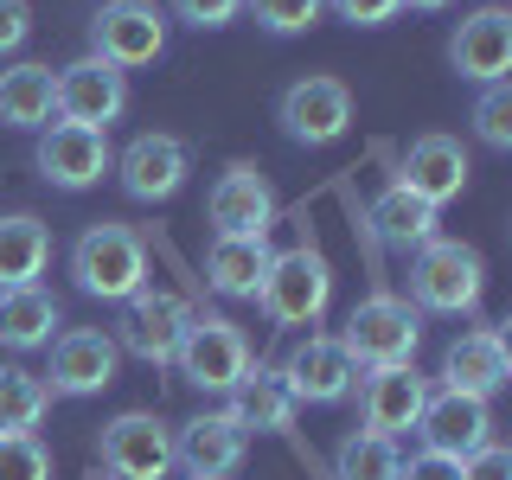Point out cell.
<instances>
[{"label":"cell","instance_id":"obj_1","mask_svg":"<svg viewBox=\"0 0 512 480\" xmlns=\"http://www.w3.org/2000/svg\"><path fill=\"white\" fill-rule=\"evenodd\" d=\"M71 276L90 301H122L148 288V244H141L135 224H90L84 237L71 244Z\"/></svg>","mask_w":512,"mask_h":480},{"label":"cell","instance_id":"obj_2","mask_svg":"<svg viewBox=\"0 0 512 480\" xmlns=\"http://www.w3.org/2000/svg\"><path fill=\"white\" fill-rule=\"evenodd\" d=\"M346 346V359L359 372H378V365H416V346H423V308H410L404 295L378 288L359 308L346 314V333H333Z\"/></svg>","mask_w":512,"mask_h":480},{"label":"cell","instance_id":"obj_3","mask_svg":"<svg viewBox=\"0 0 512 480\" xmlns=\"http://www.w3.org/2000/svg\"><path fill=\"white\" fill-rule=\"evenodd\" d=\"M327 301H333V269H327V256H320L314 237H301V244L269 256L256 308L276 320V327H314V320L327 314Z\"/></svg>","mask_w":512,"mask_h":480},{"label":"cell","instance_id":"obj_4","mask_svg":"<svg viewBox=\"0 0 512 480\" xmlns=\"http://www.w3.org/2000/svg\"><path fill=\"white\" fill-rule=\"evenodd\" d=\"M480 288H487V263H480L474 244L429 237V244L410 256V308H429V314H474V308H480Z\"/></svg>","mask_w":512,"mask_h":480},{"label":"cell","instance_id":"obj_5","mask_svg":"<svg viewBox=\"0 0 512 480\" xmlns=\"http://www.w3.org/2000/svg\"><path fill=\"white\" fill-rule=\"evenodd\" d=\"M173 365H180V378L192 391L231 397L237 378H244L256 359H250V340H244V327H237L231 314H192L180 346H173Z\"/></svg>","mask_w":512,"mask_h":480},{"label":"cell","instance_id":"obj_6","mask_svg":"<svg viewBox=\"0 0 512 480\" xmlns=\"http://www.w3.org/2000/svg\"><path fill=\"white\" fill-rule=\"evenodd\" d=\"M122 109H128V77L116 64H103L96 52H84V58H71V64L52 71V122L109 135V122H122Z\"/></svg>","mask_w":512,"mask_h":480},{"label":"cell","instance_id":"obj_7","mask_svg":"<svg viewBox=\"0 0 512 480\" xmlns=\"http://www.w3.org/2000/svg\"><path fill=\"white\" fill-rule=\"evenodd\" d=\"M90 52L116 64L122 77L154 64L167 52V7H154V0H103L90 13Z\"/></svg>","mask_w":512,"mask_h":480},{"label":"cell","instance_id":"obj_8","mask_svg":"<svg viewBox=\"0 0 512 480\" xmlns=\"http://www.w3.org/2000/svg\"><path fill=\"white\" fill-rule=\"evenodd\" d=\"M96 461L109 480H167L173 474V423L154 410H122L96 436Z\"/></svg>","mask_w":512,"mask_h":480},{"label":"cell","instance_id":"obj_9","mask_svg":"<svg viewBox=\"0 0 512 480\" xmlns=\"http://www.w3.org/2000/svg\"><path fill=\"white\" fill-rule=\"evenodd\" d=\"M276 122L295 148H333V141L352 128V90L340 77L314 71V77H295L276 103Z\"/></svg>","mask_w":512,"mask_h":480},{"label":"cell","instance_id":"obj_10","mask_svg":"<svg viewBox=\"0 0 512 480\" xmlns=\"http://www.w3.org/2000/svg\"><path fill=\"white\" fill-rule=\"evenodd\" d=\"M186 320L192 308L180 295H167V288H141V295H128L122 301V314H116V352H128V359H141V365H173V346H180V333H186Z\"/></svg>","mask_w":512,"mask_h":480},{"label":"cell","instance_id":"obj_11","mask_svg":"<svg viewBox=\"0 0 512 480\" xmlns=\"http://www.w3.org/2000/svg\"><path fill=\"white\" fill-rule=\"evenodd\" d=\"M282 391L301 404H346L352 384H359V365L346 359V346L333 340V333H308L301 346H288V359L276 365Z\"/></svg>","mask_w":512,"mask_h":480},{"label":"cell","instance_id":"obj_12","mask_svg":"<svg viewBox=\"0 0 512 480\" xmlns=\"http://www.w3.org/2000/svg\"><path fill=\"white\" fill-rule=\"evenodd\" d=\"M32 167H39V180L58 186V192H90V186H103V173L116 167V154H109V135H96V128L52 122V128H39Z\"/></svg>","mask_w":512,"mask_h":480},{"label":"cell","instance_id":"obj_13","mask_svg":"<svg viewBox=\"0 0 512 480\" xmlns=\"http://www.w3.org/2000/svg\"><path fill=\"white\" fill-rule=\"evenodd\" d=\"M250 455V429H237L231 410H199L192 423L173 429V468L186 480H231Z\"/></svg>","mask_w":512,"mask_h":480},{"label":"cell","instance_id":"obj_14","mask_svg":"<svg viewBox=\"0 0 512 480\" xmlns=\"http://www.w3.org/2000/svg\"><path fill=\"white\" fill-rule=\"evenodd\" d=\"M205 218H212L218 237H269V224H276V186L263 180L256 160H231L218 173L212 199H205Z\"/></svg>","mask_w":512,"mask_h":480},{"label":"cell","instance_id":"obj_15","mask_svg":"<svg viewBox=\"0 0 512 480\" xmlns=\"http://www.w3.org/2000/svg\"><path fill=\"white\" fill-rule=\"evenodd\" d=\"M122 352L103 327H64L52 340V372H45V391L52 397H96L116 384Z\"/></svg>","mask_w":512,"mask_h":480},{"label":"cell","instance_id":"obj_16","mask_svg":"<svg viewBox=\"0 0 512 480\" xmlns=\"http://www.w3.org/2000/svg\"><path fill=\"white\" fill-rule=\"evenodd\" d=\"M192 173V148L180 135H135L116 154V180L135 205H167Z\"/></svg>","mask_w":512,"mask_h":480},{"label":"cell","instance_id":"obj_17","mask_svg":"<svg viewBox=\"0 0 512 480\" xmlns=\"http://www.w3.org/2000/svg\"><path fill=\"white\" fill-rule=\"evenodd\" d=\"M416 436H423V455H442V461H468L480 442H493V410H487V397L429 391L423 416H416Z\"/></svg>","mask_w":512,"mask_h":480},{"label":"cell","instance_id":"obj_18","mask_svg":"<svg viewBox=\"0 0 512 480\" xmlns=\"http://www.w3.org/2000/svg\"><path fill=\"white\" fill-rule=\"evenodd\" d=\"M359 423L372 429V436H404V429H416V416H423L429 404V378L416 372V365H378V372H365L359 384Z\"/></svg>","mask_w":512,"mask_h":480},{"label":"cell","instance_id":"obj_19","mask_svg":"<svg viewBox=\"0 0 512 480\" xmlns=\"http://www.w3.org/2000/svg\"><path fill=\"white\" fill-rule=\"evenodd\" d=\"M448 64L468 84H506L512 71V13L506 7H474L448 39Z\"/></svg>","mask_w":512,"mask_h":480},{"label":"cell","instance_id":"obj_20","mask_svg":"<svg viewBox=\"0 0 512 480\" xmlns=\"http://www.w3.org/2000/svg\"><path fill=\"white\" fill-rule=\"evenodd\" d=\"M506 378H512V352H506L500 327H474V333H461V340H448V352H442V391L500 397Z\"/></svg>","mask_w":512,"mask_h":480},{"label":"cell","instance_id":"obj_21","mask_svg":"<svg viewBox=\"0 0 512 480\" xmlns=\"http://www.w3.org/2000/svg\"><path fill=\"white\" fill-rule=\"evenodd\" d=\"M468 148H461L455 135H416L410 141V154H404V173H397V186L404 192H416L423 205H442L448 199H461L468 192Z\"/></svg>","mask_w":512,"mask_h":480},{"label":"cell","instance_id":"obj_22","mask_svg":"<svg viewBox=\"0 0 512 480\" xmlns=\"http://www.w3.org/2000/svg\"><path fill=\"white\" fill-rule=\"evenodd\" d=\"M58 327H64V308H58L52 288L32 282V288H7V295H0V346L39 352V346L58 340Z\"/></svg>","mask_w":512,"mask_h":480},{"label":"cell","instance_id":"obj_23","mask_svg":"<svg viewBox=\"0 0 512 480\" xmlns=\"http://www.w3.org/2000/svg\"><path fill=\"white\" fill-rule=\"evenodd\" d=\"M224 410L237 416V429H263V436H295V397L282 391V378L269 365H250L237 378V391L224 397Z\"/></svg>","mask_w":512,"mask_h":480},{"label":"cell","instance_id":"obj_24","mask_svg":"<svg viewBox=\"0 0 512 480\" xmlns=\"http://www.w3.org/2000/svg\"><path fill=\"white\" fill-rule=\"evenodd\" d=\"M269 256H276L269 237H212V250H205V282H212L224 301H256Z\"/></svg>","mask_w":512,"mask_h":480},{"label":"cell","instance_id":"obj_25","mask_svg":"<svg viewBox=\"0 0 512 480\" xmlns=\"http://www.w3.org/2000/svg\"><path fill=\"white\" fill-rule=\"evenodd\" d=\"M45 263H52V231H45V218H32V212L0 218V295H7V288H32L45 276Z\"/></svg>","mask_w":512,"mask_h":480},{"label":"cell","instance_id":"obj_26","mask_svg":"<svg viewBox=\"0 0 512 480\" xmlns=\"http://www.w3.org/2000/svg\"><path fill=\"white\" fill-rule=\"evenodd\" d=\"M0 128H20V135L52 128V64H13V71H0Z\"/></svg>","mask_w":512,"mask_h":480},{"label":"cell","instance_id":"obj_27","mask_svg":"<svg viewBox=\"0 0 512 480\" xmlns=\"http://www.w3.org/2000/svg\"><path fill=\"white\" fill-rule=\"evenodd\" d=\"M372 224H378V237L391 250H423L429 237H436V205H423L416 192H404V186L391 180L372 199Z\"/></svg>","mask_w":512,"mask_h":480},{"label":"cell","instance_id":"obj_28","mask_svg":"<svg viewBox=\"0 0 512 480\" xmlns=\"http://www.w3.org/2000/svg\"><path fill=\"white\" fill-rule=\"evenodd\" d=\"M52 410V391H45L39 372L26 365H0V436H32Z\"/></svg>","mask_w":512,"mask_h":480},{"label":"cell","instance_id":"obj_29","mask_svg":"<svg viewBox=\"0 0 512 480\" xmlns=\"http://www.w3.org/2000/svg\"><path fill=\"white\" fill-rule=\"evenodd\" d=\"M404 474V455H397L391 436H372V429H352L333 455V480H397Z\"/></svg>","mask_w":512,"mask_h":480},{"label":"cell","instance_id":"obj_30","mask_svg":"<svg viewBox=\"0 0 512 480\" xmlns=\"http://www.w3.org/2000/svg\"><path fill=\"white\" fill-rule=\"evenodd\" d=\"M244 13H250L263 32H276V39H295V32L320 26L327 0H244Z\"/></svg>","mask_w":512,"mask_h":480},{"label":"cell","instance_id":"obj_31","mask_svg":"<svg viewBox=\"0 0 512 480\" xmlns=\"http://www.w3.org/2000/svg\"><path fill=\"white\" fill-rule=\"evenodd\" d=\"M474 135L487 141L493 154L512 148V84H480V103H474Z\"/></svg>","mask_w":512,"mask_h":480},{"label":"cell","instance_id":"obj_32","mask_svg":"<svg viewBox=\"0 0 512 480\" xmlns=\"http://www.w3.org/2000/svg\"><path fill=\"white\" fill-rule=\"evenodd\" d=\"M0 480H52V448L39 436H0Z\"/></svg>","mask_w":512,"mask_h":480},{"label":"cell","instance_id":"obj_33","mask_svg":"<svg viewBox=\"0 0 512 480\" xmlns=\"http://www.w3.org/2000/svg\"><path fill=\"white\" fill-rule=\"evenodd\" d=\"M167 7H173V20H186L199 32H218V26H231L237 13H244V0H167Z\"/></svg>","mask_w":512,"mask_h":480},{"label":"cell","instance_id":"obj_34","mask_svg":"<svg viewBox=\"0 0 512 480\" xmlns=\"http://www.w3.org/2000/svg\"><path fill=\"white\" fill-rule=\"evenodd\" d=\"M461 480H512V448L506 442H480L468 461H461Z\"/></svg>","mask_w":512,"mask_h":480},{"label":"cell","instance_id":"obj_35","mask_svg":"<svg viewBox=\"0 0 512 480\" xmlns=\"http://www.w3.org/2000/svg\"><path fill=\"white\" fill-rule=\"evenodd\" d=\"M333 13H340L346 26H391L397 13H404V0H327Z\"/></svg>","mask_w":512,"mask_h":480},{"label":"cell","instance_id":"obj_36","mask_svg":"<svg viewBox=\"0 0 512 480\" xmlns=\"http://www.w3.org/2000/svg\"><path fill=\"white\" fill-rule=\"evenodd\" d=\"M26 32H32V7H26V0H0V58L20 52Z\"/></svg>","mask_w":512,"mask_h":480},{"label":"cell","instance_id":"obj_37","mask_svg":"<svg viewBox=\"0 0 512 480\" xmlns=\"http://www.w3.org/2000/svg\"><path fill=\"white\" fill-rule=\"evenodd\" d=\"M397 480H461V461H442V455H410Z\"/></svg>","mask_w":512,"mask_h":480},{"label":"cell","instance_id":"obj_38","mask_svg":"<svg viewBox=\"0 0 512 480\" xmlns=\"http://www.w3.org/2000/svg\"><path fill=\"white\" fill-rule=\"evenodd\" d=\"M404 7H416V13H436V7H448V0H404Z\"/></svg>","mask_w":512,"mask_h":480}]
</instances>
